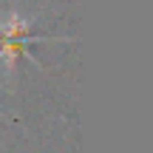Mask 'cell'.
Masks as SVG:
<instances>
[{
	"label": "cell",
	"mask_w": 153,
	"mask_h": 153,
	"mask_svg": "<svg viewBox=\"0 0 153 153\" xmlns=\"http://www.w3.org/2000/svg\"><path fill=\"white\" fill-rule=\"evenodd\" d=\"M34 17L23 14L17 9L0 11V65H3V76L11 85L17 74V60L28 57L34 65H40L37 57H31L28 45L31 43H68L71 37H45V34H31Z\"/></svg>",
	"instance_id": "1"
}]
</instances>
